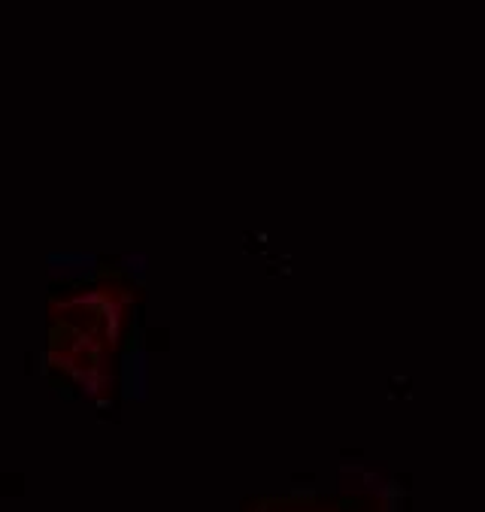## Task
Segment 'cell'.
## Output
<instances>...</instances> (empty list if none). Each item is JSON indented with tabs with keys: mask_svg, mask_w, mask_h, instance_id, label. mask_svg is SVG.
Here are the masks:
<instances>
[{
	"mask_svg": "<svg viewBox=\"0 0 485 512\" xmlns=\"http://www.w3.org/2000/svg\"><path fill=\"white\" fill-rule=\"evenodd\" d=\"M134 300L125 282H101L49 303L46 358L91 400H110L113 364Z\"/></svg>",
	"mask_w": 485,
	"mask_h": 512,
	"instance_id": "6da1fadb",
	"label": "cell"
}]
</instances>
